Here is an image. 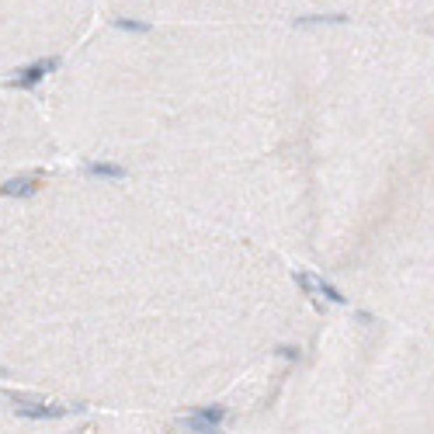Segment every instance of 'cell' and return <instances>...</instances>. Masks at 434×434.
Instances as JSON below:
<instances>
[{"mask_svg":"<svg viewBox=\"0 0 434 434\" xmlns=\"http://www.w3.org/2000/svg\"><path fill=\"white\" fill-rule=\"evenodd\" d=\"M212 421L226 434H434V351L303 344Z\"/></svg>","mask_w":434,"mask_h":434,"instance_id":"6da1fadb","label":"cell"},{"mask_svg":"<svg viewBox=\"0 0 434 434\" xmlns=\"http://www.w3.org/2000/svg\"><path fill=\"white\" fill-rule=\"evenodd\" d=\"M0 434H226L212 417H157L115 414L91 407H63L35 396L0 393Z\"/></svg>","mask_w":434,"mask_h":434,"instance_id":"7a4b0ae2","label":"cell"},{"mask_svg":"<svg viewBox=\"0 0 434 434\" xmlns=\"http://www.w3.org/2000/svg\"><path fill=\"white\" fill-rule=\"evenodd\" d=\"M344 21H347V14H303V17H296L299 28H310V24H344Z\"/></svg>","mask_w":434,"mask_h":434,"instance_id":"3957f363","label":"cell"},{"mask_svg":"<svg viewBox=\"0 0 434 434\" xmlns=\"http://www.w3.org/2000/svg\"><path fill=\"white\" fill-rule=\"evenodd\" d=\"M115 28L132 31V35H150V31H153V24H150V21H136V17H115Z\"/></svg>","mask_w":434,"mask_h":434,"instance_id":"277c9868","label":"cell"}]
</instances>
